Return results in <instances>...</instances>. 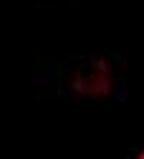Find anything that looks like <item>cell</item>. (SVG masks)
<instances>
[{
    "instance_id": "obj_1",
    "label": "cell",
    "mask_w": 144,
    "mask_h": 159,
    "mask_svg": "<svg viewBox=\"0 0 144 159\" xmlns=\"http://www.w3.org/2000/svg\"><path fill=\"white\" fill-rule=\"evenodd\" d=\"M115 64L107 58H84V61H75L69 72L63 78V87L69 96H78V98H107L115 93Z\"/></svg>"
},
{
    "instance_id": "obj_2",
    "label": "cell",
    "mask_w": 144,
    "mask_h": 159,
    "mask_svg": "<svg viewBox=\"0 0 144 159\" xmlns=\"http://www.w3.org/2000/svg\"><path fill=\"white\" fill-rule=\"evenodd\" d=\"M130 159H144V148H138V151H136V153H133Z\"/></svg>"
}]
</instances>
